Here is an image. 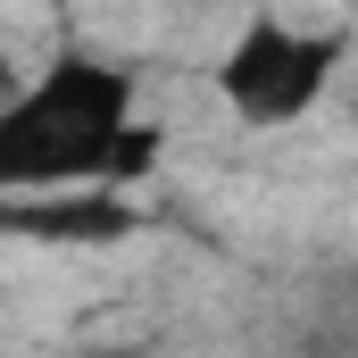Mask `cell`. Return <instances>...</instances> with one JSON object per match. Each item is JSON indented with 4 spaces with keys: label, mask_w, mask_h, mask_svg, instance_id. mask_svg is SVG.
Masks as SVG:
<instances>
[{
    "label": "cell",
    "mask_w": 358,
    "mask_h": 358,
    "mask_svg": "<svg viewBox=\"0 0 358 358\" xmlns=\"http://www.w3.org/2000/svg\"><path fill=\"white\" fill-rule=\"evenodd\" d=\"M159 134L142 125V92L100 50H50L0 100V200L8 192H67L125 183L150 167Z\"/></svg>",
    "instance_id": "6da1fadb"
},
{
    "label": "cell",
    "mask_w": 358,
    "mask_h": 358,
    "mask_svg": "<svg viewBox=\"0 0 358 358\" xmlns=\"http://www.w3.org/2000/svg\"><path fill=\"white\" fill-rule=\"evenodd\" d=\"M25 84V59H17V50H8V42H0V100H8V92Z\"/></svg>",
    "instance_id": "3957f363"
},
{
    "label": "cell",
    "mask_w": 358,
    "mask_h": 358,
    "mask_svg": "<svg viewBox=\"0 0 358 358\" xmlns=\"http://www.w3.org/2000/svg\"><path fill=\"white\" fill-rule=\"evenodd\" d=\"M350 67V34L342 25H317V17H283V8H250L234 17V34L217 42L208 59V92L234 125L250 134H292L308 125Z\"/></svg>",
    "instance_id": "7a4b0ae2"
}]
</instances>
